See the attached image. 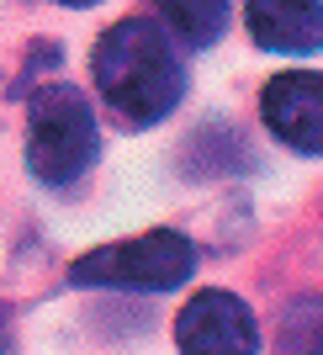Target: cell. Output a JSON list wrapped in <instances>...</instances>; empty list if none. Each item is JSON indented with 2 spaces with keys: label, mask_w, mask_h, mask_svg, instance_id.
<instances>
[{
  "label": "cell",
  "mask_w": 323,
  "mask_h": 355,
  "mask_svg": "<svg viewBox=\"0 0 323 355\" xmlns=\"http://www.w3.org/2000/svg\"><path fill=\"white\" fill-rule=\"evenodd\" d=\"M196 250L175 228H154L138 239H117L80 254L69 266V286H117V292H175L191 282Z\"/></svg>",
  "instance_id": "3"
},
{
  "label": "cell",
  "mask_w": 323,
  "mask_h": 355,
  "mask_svg": "<svg viewBox=\"0 0 323 355\" xmlns=\"http://www.w3.org/2000/svg\"><path fill=\"white\" fill-rule=\"evenodd\" d=\"M154 11L191 48H212L228 27V0H154Z\"/></svg>",
  "instance_id": "7"
},
{
  "label": "cell",
  "mask_w": 323,
  "mask_h": 355,
  "mask_svg": "<svg viewBox=\"0 0 323 355\" xmlns=\"http://www.w3.org/2000/svg\"><path fill=\"white\" fill-rule=\"evenodd\" d=\"M90 74H96L101 101L132 133L164 122L186 96V69H180L175 48H170V32L143 21V16L101 32V43L90 53Z\"/></svg>",
  "instance_id": "1"
},
{
  "label": "cell",
  "mask_w": 323,
  "mask_h": 355,
  "mask_svg": "<svg viewBox=\"0 0 323 355\" xmlns=\"http://www.w3.org/2000/svg\"><path fill=\"white\" fill-rule=\"evenodd\" d=\"M0 355H11V329H6V313H0Z\"/></svg>",
  "instance_id": "8"
},
{
  "label": "cell",
  "mask_w": 323,
  "mask_h": 355,
  "mask_svg": "<svg viewBox=\"0 0 323 355\" xmlns=\"http://www.w3.org/2000/svg\"><path fill=\"white\" fill-rule=\"evenodd\" d=\"M101 133L85 90L74 85H43L27 112V170L43 186H69L96 164Z\"/></svg>",
  "instance_id": "2"
},
{
  "label": "cell",
  "mask_w": 323,
  "mask_h": 355,
  "mask_svg": "<svg viewBox=\"0 0 323 355\" xmlns=\"http://www.w3.org/2000/svg\"><path fill=\"white\" fill-rule=\"evenodd\" d=\"M260 117L265 128L297 154H318L323 148V80L313 69H286L260 90Z\"/></svg>",
  "instance_id": "5"
},
{
  "label": "cell",
  "mask_w": 323,
  "mask_h": 355,
  "mask_svg": "<svg viewBox=\"0 0 323 355\" xmlns=\"http://www.w3.org/2000/svg\"><path fill=\"white\" fill-rule=\"evenodd\" d=\"M250 37L270 53H318L323 0H250Z\"/></svg>",
  "instance_id": "6"
},
{
  "label": "cell",
  "mask_w": 323,
  "mask_h": 355,
  "mask_svg": "<svg viewBox=\"0 0 323 355\" xmlns=\"http://www.w3.org/2000/svg\"><path fill=\"white\" fill-rule=\"evenodd\" d=\"M59 6H74V11H85V6H101V0H59Z\"/></svg>",
  "instance_id": "9"
},
{
  "label": "cell",
  "mask_w": 323,
  "mask_h": 355,
  "mask_svg": "<svg viewBox=\"0 0 323 355\" xmlns=\"http://www.w3.org/2000/svg\"><path fill=\"white\" fill-rule=\"evenodd\" d=\"M175 345L180 355H254L260 350V329H254V313L244 308V297L207 286L180 308Z\"/></svg>",
  "instance_id": "4"
}]
</instances>
